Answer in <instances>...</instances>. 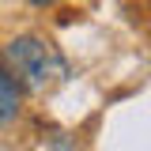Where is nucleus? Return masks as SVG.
<instances>
[{"label": "nucleus", "mask_w": 151, "mask_h": 151, "mask_svg": "<svg viewBox=\"0 0 151 151\" xmlns=\"http://www.w3.org/2000/svg\"><path fill=\"white\" fill-rule=\"evenodd\" d=\"M30 4H42V8H45V4H57V0H30Z\"/></svg>", "instance_id": "obj_3"}, {"label": "nucleus", "mask_w": 151, "mask_h": 151, "mask_svg": "<svg viewBox=\"0 0 151 151\" xmlns=\"http://www.w3.org/2000/svg\"><path fill=\"white\" fill-rule=\"evenodd\" d=\"M19 113V79L8 68H0V125H8Z\"/></svg>", "instance_id": "obj_2"}, {"label": "nucleus", "mask_w": 151, "mask_h": 151, "mask_svg": "<svg viewBox=\"0 0 151 151\" xmlns=\"http://www.w3.org/2000/svg\"><path fill=\"white\" fill-rule=\"evenodd\" d=\"M4 57H8V64H12V76H15L19 83H27L30 91H45V87H53V83H60V79L68 76L64 57L57 53L49 42H42V38H34V34L12 38V42L4 45Z\"/></svg>", "instance_id": "obj_1"}]
</instances>
